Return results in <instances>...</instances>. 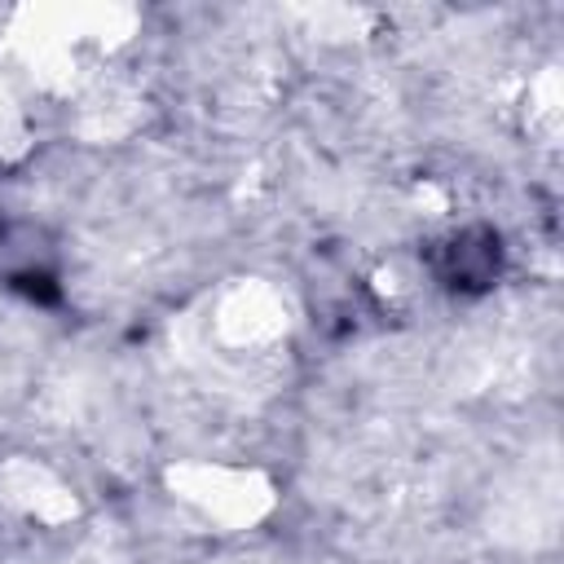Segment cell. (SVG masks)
<instances>
[{
	"instance_id": "cell-1",
	"label": "cell",
	"mask_w": 564,
	"mask_h": 564,
	"mask_svg": "<svg viewBox=\"0 0 564 564\" xmlns=\"http://www.w3.org/2000/svg\"><path fill=\"white\" fill-rule=\"evenodd\" d=\"M498 256H502L498 251V234H489V229H463V234H454L441 247L436 269H441V278L449 286L480 291V286H489L498 278Z\"/></svg>"
}]
</instances>
